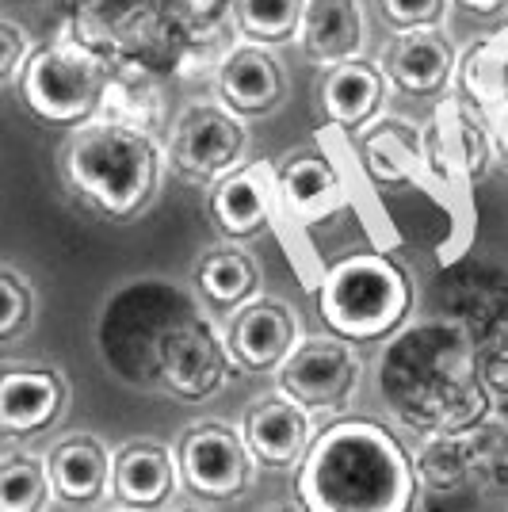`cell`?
<instances>
[{
	"instance_id": "39",
	"label": "cell",
	"mask_w": 508,
	"mask_h": 512,
	"mask_svg": "<svg viewBox=\"0 0 508 512\" xmlns=\"http://www.w3.org/2000/svg\"><path fill=\"white\" fill-rule=\"evenodd\" d=\"M115 512H138V509H115Z\"/></svg>"
},
{
	"instance_id": "11",
	"label": "cell",
	"mask_w": 508,
	"mask_h": 512,
	"mask_svg": "<svg viewBox=\"0 0 508 512\" xmlns=\"http://www.w3.org/2000/svg\"><path fill=\"white\" fill-rule=\"evenodd\" d=\"M253 451L226 425H199L180 440L176 467L188 490L203 501H230L253 482Z\"/></svg>"
},
{
	"instance_id": "18",
	"label": "cell",
	"mask_w": 508,
	"mask_h": 512,
	"mask_svg": "<svg viewBox=\"0 0 508 512\" xmlns=\"http://www.w3.org/2000/svg\"><path fill=\"white\" fill-rule=\"evenodd\" d=\"M386 85L390 81H386L382 65H375L371 58L325 69V77H321V107H325L329 127L348 130V134L371 130V123L379 119L382 104H386Z\"/></svg>"
},
{
	"instance_id": "6",
	"label": "cell",
	"mask_w": 508,
	"mask_h": 512,
	"mask_svg": "<svg viewBox=\"0 0 508 512\" xmlns=\"http://www.w3.org/2000/svg\"><path fill=\"white\" fill-rule=\"evenodd\" d=\"M107 81H111V65L100 54H92L85 43H77L69 27H62L54 43L35 50L16 88L23 107L35 119L50 127L81 130L100 119Z\"/></svg>"
},
{
	"instance_id": "28",
	"label": "cell",
	"mask_w": 508,
	"mask_h": 512,
	"mask_svg": "<svg viewBox=\"0 0 508 512\" xmlns=\"http://www.w3.org/2000/svg\"><path fill=\"white\" fill-rule=\"evenodd\" d=\"M237 27L230 23V16L222 20H207V23H191L188 46H184V58L176 65V77L180 81H203V77H214L226 69V62L237 50Z\"/></svg>"
},
{
	"instance_id": "5",
	"label": "cell",
	"mask_w": 508,
	"mask_h": 512,
	"mask_svg": "<svg viewBox=\"0 0 508 512\" xmlns=\"http://www.w3.org/2000/svg\"><path fill=\"white\" fill-rule=\"evenodd\" d=\"M65 27L111 69H146L157 77H176L191 35V23L165 0H100L73 12Z\"/></svg>"
},
{
	"instance_id": "15",
	"label": "cell",
	"mask_w": 508,
	"mask_h": 512,
	"mask_svg": "<svg viewBox=\"0 0 508 512\" xmlns=\"http://www.w3.org/2000/svg\"><path fill=\"white\" fill-rule=\"evenodd\" d=\"M214 88H218V104H226L241 119H256V115L283 107L291 92V77L272 46L241 43L226 69L218 73Z\"/></svg>"
},
{
	"instance_id": "30",
	"label": "cell",
	"mask_w": 508,
	"mask_h": 512,
	"mask_svg": "<svg viewBox=\"0 0 508 512\" xmlns=\"http://www.w3.org/2000/svg\"><path fill=\"white\" fill-rule=\"evenodd\" d=\"M447 4H451V0H375L382 23H386L394 35L424 31V27H444Z\"/></svg>"
},
{
	"instance_id": "7",
	"label": "cell",
	"mask_w": 508,
	"mask_h": 512,
	"mask_svg": "<svg viewBox=\"0 0 508 512\" xmlns=\"http://www.w3.org/2000/svg\"><path fill=\"white\" fill-rule=\"evenodd\" d=\"M249 127L226 104H191L176 115L169 130V169L191 184H222L226 176L245 169Z\"/></svg>"
},
{
	"instance_id": "40",
	"label": "cell",
	"mask_w": 508,
	"mask_h": 512,
	"mask_svg": "<svg viewBox=\"0 0 508 512\" xmlns=\"http://www.w3.org/2000/svg\"><path fill=\"white\" fill-rule=\"evenodd\" d=\"M188 512H195V509H188Z\"/></svg>"
},
{
	"instance_id": "37",
	"label": "cell",
	"mask_w": 508,
	"mask_h": 512,
	"mask_svg": "<svg viewBox=\"0 0 508 512\" xmlns=\"http://www.w3.org/2000/svg\"><path fill=\"white\" fill-rule=\"evenodd\" d=\"M69 12H81V8H88V4H100V0H62Z\"/></svg>"
},
{
	"instance_id": "32",
	"label": "cell",
	"mask_w": 508,
	"mask_h": 512,
	"mask_svg": "<svg viewBox=\"0 0 508 512\" xmlns=\"http://www.w3.org/2000/svg\"><path fill=\"white\" fill-rule=\"evenodd\" d=\"M31 318V287L12 268L0 272V341H12Z\"/></svg>"
},
{
	"instance_id": "35",
	"label": "cell",
	"mask_w": 508,
	"mask_h": 512,
	"mask_svg": "<svg viewBox=\"0 0 508 512\" xmlns=\"http://www.w3.org/2000/svg\"><path fill=\"white\" fill-rule=\"evenodd\" d=\"M459 8L474 12V16H493V12H505L508 0H455Z\"/></svg>"
},
{
	"instance_id": "10",
	"label": "cell",
	"mask_w": 508,
	"mask_h": 512,
	"mask_svg": "<svg viewBox=\"0 0 508 512\" xmlns=\"http://www.w3.org/2000/svg\"><path fill=\"white\" fill-rule=\"evenodd\" d=\"M230 360L226 337H218V329L195 310L165 333L153 360V379H161L176 398L199 402L222 390L230 375Z\"/></svg>"
},
{
	"instance_id": "21",
	"label": "cell",
	"mask_w": 508,
	"mask_h": 512,
	"mask_svg": "<svg viewBox=\"0 0 508 512\" xmlns=\"http://www.w3.org/2000/svg\"><path fill=\"white\" fill-rule=\"evenodd\" d=\"M65 406V379L50 367H8L0 375V428L27 436L46 428Z\"/></svg>"
},
{
	"instance_id": "13",
	"label": "cell",
	"mask_w": 508,
	"mask_h": 512,
	"mask_svg": "<svg viewBox=\"0 0 508 512\" xmlns=\"http://www.w3.org/2000/svg\"><path fill=\"white\" fill-rule=\"evenodd\" d=\"M207 214H211L214 230L230 241H249L264 234L279 214V184L272 161L245 165L222 184H214Z\"/></svg>"
},
{
	"instance_id": "14",
	"label": "cell",
	"mask_w": 508,
	"mask_h": 512,
	"mask_svg": "<svg viewBox=\"0 0 508 512\" xmlns=\"http://www.w3.org/2000/svg\"><path fill=\"white\" fill-rule=\"evenodd\" d=\"M459 69V50L447 39L444 27H424V31H405L394 35V43L382 54V73L386 81L405 92V96H440Z\"/></svg>"
},
{
	"instance_id": "33",
	"label": "cell",
	"mask_w": 508,
	"mask_h": 512,
	"mask_svg": "<svg viewBox=\"0 0 508 512\" xmlns=\"http://www.w3.org/2000/svg\"><path fill=\"white\" fill-rule=\"evenodd\" d=\"M176 16H184L188 23H207V20H222L230 16L233 0H165Z\"/></svg>"
},
{
	"instance_id": "4",
	"label": "cell",
	"mask_w": 508,
	"mask_h": 512,
	"mask_svg": "<svg viewBox=\"0 0 508 512\" xmlns=\"http://www.w3.org/2000/svg\"><path fill=\"white\" fill-rule=\"evenodd\" d=\"M318 310L333 337L352 344L398 333L413 310V279L382 249L340 256L318 279Z\"/></svg>"
},
{
	"instance_id": "2",
	"label": "cell",
	"mask_w": 508,
	"mask_h": 512,
	"mask_svg": "<svg viewBox=\"0 0 508 512\" xmlns=\"http://www.w3.org/2000/svg\"><path fill=\"white\" fill-rule=\"evenodd\" d=\"M382 390L405 421L436 432H459L486 409L482 356L459 321H428L405 329L386 348Z\"/></svg>"
},
{
	"instance_id": "9",
	"label": "cell",
	"mask_w": 508,
	"mask_h": 512,
	"mask_svg": "<svg viewBox=\"0 0 508 512\" xmlns=\"http://www.w3.org/2000/svg\"><path fill=\"white\" fill-rule=\"evenodd\" d=\"M424 134H428V150H432L436 184L444 180L447 188H455V184L470 188L493 169V157H497L493 119H486L459 92H451L436 104Z\"/></svg>"
},
{
	"instance_id": "22",
	"label": "cell",
	"mask_w": 508,
	"mask_h": 512,
	"mask_svg": "<svg viewBox=\"0 0 508 512\" xmlns=\"http://www.w3.org/2000/svg\"><path fill=\"white\" fill-rule=\"evenodd\" d=\"M50 482L65 505H96L115 482V455L96 436H69L50 451Z\"/></svg>"
},
{
	"instance_id": "23",
	"label": "cell",
	"mask_w": 508,
	"mask_h": 512,
	"mask_svg": "<svg viewBox=\"0 0 508 512\" xmlns=\"http://www.w3.org/2000/svg\"><path fill=\"white\" fill-rule=\"evenodd\" d=\"M459 96L470 100L486 119H501L508 111V27L470 39L455 69Z\"/></svg>"
},
{
	"instance_id": "36",
	"label": "cell",
	"mask_w": 508,
	"mask_h": 512,
	"mask_svg": "<svg viewBox=\"0 0 508 512\" xmlns=\"http://www.w3.org/2000/svg\"><path fill=\"white\" fill-rule=\"evenodd\" d=\"M493 134H497V157L501 165H508V111L501 119H493Z\"/></svg>"
},
{
	"instance_id": "17",
	"label": "cell",
	"mask_w": 508,
	"mask_h": 512,
	"mask_svg": "<svg viewBox=\"0 0 508 512\" xmlns=\"http://www.w3.org/2000/svg\"><path fill=\"white\" fill-rule=\"evenodd\" d=\"M363 172L375 184H421L436 188L428 134L409 119H382L360 138Z\"/></svg>"
},
{
	"instance_id": "1",
	"label": "cell",
	"mask_w": 508,
	"mask_h": 512,
	"mask_svg": "<svg viewBox=\"0 0 508 512\" xmlns=\"http://www.w3.org/2000/svg\"><path fill=\"white\" fill-rule=\"evenodd\" d=\"M295 497L306 512H409L417 470L386 425L340 417L321 428L298 463Z\"/></svg>"
},
{
	"instance_id": "12",
	"label": "cell",
	"mask_w": 508,
	"mask_h": 512,
	"mask_svg": "<svg viewBox=\"0 0 508 512\" xmlns=\"http://www.w3.org/2000/svg\"><path fill=\"white\" fill-rule=\"evenodd\" d=\"M222 337L233 363L245 371H279L302 344L298 314L283 299H256L233 310Z\"/></svg>"
},
{
	"instance_id": "3",
	"label": "cell",
	"mask_w": 508,
	"mask_h": 512,
	"mask_svg": "<svg viewBox=\"0 0 508 512\" xmlns=\"http://www.w3.org/2000/svg\"><path fill=\"white\" fill-rule=\"evenodd\" d=\"M58 161L65 184L81 195V203L111 222H130L146 211L169 169L165 146L153 134L104 119L73 130Z\"/></svg>"
},
{
	"instance_id": "27",
	"label": "cell",
	"mask_w": 508,
	"mask_h": 512,
	"mask_svg": "<svg viewBox=\"0 0 508 512\" xmlns=\"http://www.w3.org/2000/svg\"><path fill=\"white\" fill-rule=\"evenodd\" d=\"M310 0H233L230 23L237 27L241 43L283 46L302 35Z\"/></svg>"
},
{
	"instance_id": "29",
	"label": "cell",
	"mask_w": 508,
	"mask_h": 512,
	"mask_svg": "<svg viewBox=\"0 0 508 512\" xmlns=\"http://www.w3.org/2000/svg\"><path fill=\"white\" fill-rule=\"evenodd\" d=\"M50 490V463L43 459L8 455L0 463V512H43Z\"/></svg>"
},
{
	"instance_id": "31",
	"label": "cell",
	"mask_w": 508,
	"mask_h": 512,
	"mask_svg": "<svg viewBox=\"0 0 508 512\" xmlns=\"http://www.w3.org/2000/svg\"><path fill=\"white\" fill-rule=\"evenodd\" d=\"M39 46L16 20H0V85H20L23 69L35 58Z\"/></svg>"
},
{
	"instance_id": "19",
	"label": "cell",
	"mask_w": 508,
	"mask_h": 512,
	"mask_svg": "<svg viewBox=\"0 0 508 512\" xmlns=\"http://www.w3.org/2000/svg\"><path fill=\"white\" fill-rule=\"evenodd\" d=\"M298 46L310 62L344 65L360 62L367 50V12L360 0H310Z\"/></svg>"
},
{
	"instance_id": "38",
	"label": "cell",
	"mask_w": 508,
	"mask_h": 512,
	"mask_svg": "<svg viewBox=\"0 0 508 512\" xmlns=\"http://www.w3.org/2000/svg\"><path fill=\"white\" fill-rule=\"evenodd\" d=\"M268 512H306V509H268Z\"/></svg>"
},
{
	"instance_id": "24",
	"label": "cell",
	"mask_w": 508,
	"mask_h": 512,
	"mask_svg": "<svg viewBox=\"0 0 508 512\" xmlns=\"http://www.w3.org/2000/svg\"><path fill=\"white\" fill-rule=\"evenodd\" d=\"M176 463L161 444L134 440L123 451H115V482L111 490L123 501V509L153 512L165 505L176 490Z\"/></svg>"
},
{
	"instance_id": "26",
	"label": "cell",
	"mask_w": 508,
	"mask_h": 512,
	"mask_svg": "<svg viewBox=\"0 0 508 512\" xmlns=\"http://www.w3.org/2000/svg\"><path fill=\"white\" fill-rule=\"evenodd\" d=\"M195 287L218 310H241L260 299V264L237 245H211L195 260Z\"/></svg>"
},
{
	"instance_id": "8",
	"label": "cell",
	"mask_w": 508,
	"mask_h": 512,
	"mask_svg": "<svg viewBox=\"0 0 508 512\" xmlns=\"http://www.w3.org/2000/svg\"><path fill=\"white\" fill-rule=\"evenodd\" d=\"M276 375L279 394L314 417V413H337L356 398L363 379V360L352 341L306 337Z\"/></svg>"
},
{
	"instance_id": "34",
	"label": "cell",
	"mask_w": 508,
	"mask_h": 512,
	"mask_svg": "<svg viewBox=\"0 0 508 512\" xmlns=\"http://www.w3.org/2000/svg\"><path fill=\"white\" fill-rule=\"evenodd\" d=\"M482 383H486V390L508 394V344L482 352Z\"/></svg>"
},
{
	"instance_id": "16",
	"label": "cell",
	"mask_w": 508,
	"mask_h": 512,
	"mask_svg": "<svg viewBox=\"0 0 508 512\" xmlns=\"http://www.w3.org/2000/svg\"><path fill=\"white\" fill-rule=\"evenodd\" d=\"M279 184V214L291 218L295 226H314L337 214L348 203V184L340 169L325 153H291L276 169Z\"/></svg>"
},
{
	"instance_id": "25",
	"label": "cell",
	"mask_w": 508,
	"mask_h": 512,
	"mask_svg": "<svg viewBox=\"0 0 508 512\" xmlns=\"http://www.w3.org/2000/svg\"><path fill=\"white\" fill-rule=\"evenodd\" d=\"M165 115H169L165 77L146 73V69H111L104 107H100L104 123H119V127L142 130V134L157 138L165 127Z\"/></svg>"
},
{
	"instance_id": "20",
	"label": "cell",
	"mask_w": 508,
	"mask_h": 512,
	"mask_svg": "<svg viewBox=\"0 0 508 512\" xmlns=\"http://www.w3.org/2000/svg\"><path fill=\"white\" fill-rule=\"evenodd\" d=\"M245 444L264 467H298L314 444L310 413L291 398H264L245 417Z\"/></svg>"
}]
</instances>
